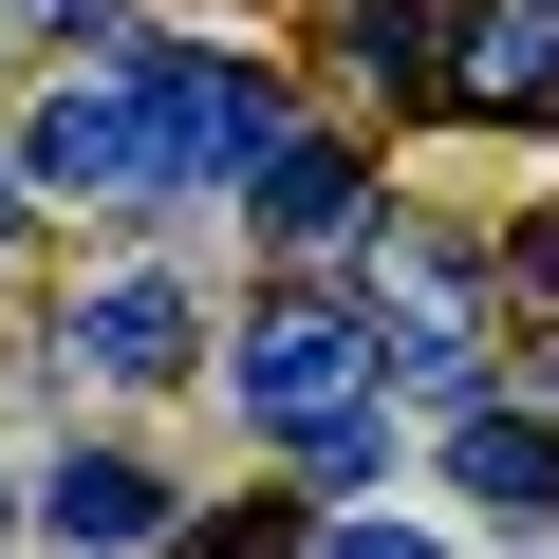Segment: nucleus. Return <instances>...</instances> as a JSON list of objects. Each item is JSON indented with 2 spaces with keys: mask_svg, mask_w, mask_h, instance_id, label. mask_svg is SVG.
Instances as JSON below:
<instances>
[{
  "mask_svg": "<svg viewBox=\"0 0 559 559\" xmlns=\"http://www.w3.org/2000/svg\"><path fill=\"white\" fill-rule=\"evenodd\" d=\"M224 392H242L280 448H318V429H355V411H373V318H336V299H261V318H242V355H224Z\"/></svg>",
  "mask_w": 559,
  "mask_h": 559,
  "instance_id": "nucleus-1",
  "label": "nucleus"
},
{
  "mask_svg": "<svg viewBox=\"0 0 559 559\" xmlns=\"http://www.w3.org/2000/svg\"><path fill=\"white\" fill-rule=\"evenodd\" d=\"M38 20H75V0H38Z\"/></svg>",
  "mask_w": 559,
  "mask_h": 559,
  "instance_id": "nucleus-14",
  "label": "nucleus"
},
{
  "mask_svg": "<svg viewBox=\"0 0 559 559\" xmlns=\"http://www.w3.org/2000/svg\"><path fill=\"white\" fill-rule=\"evenodd\" d=\"M448 38H466L448 0H355V20H336V57H355L373 94H448Z\"/></svg>",
  "mask_w": 559,
  "mask_h": 559,
  "instance_id": "nucleus-7",
  "label": "nucleus"
},
{
  "mask_svg": "<svg viewBox=\"0 0 559 559\" xmlns=\"http://www.w3.org/2000/svg\"><path fill=\"white\" fill-rule=\"evenodd\" d=\"M448 466H466V503H485V522H559V429H540V411H466V448H448Z\"/></svg>",
  "mask_w": 559,
  "mask_h": 559,
  "instance_id": "nucleus-6",
  "label": "nucleus"
},
{
  "mask_svg": "<svg viewBox=\"0 0 559 559\" xmlns=\"http://www.w3.org/2000/svg\"><path fill=\"white\" fill-rule=\"evenodd\" d=\"M187 559H318V540H299V503H224V522H205Z\"/></svg>",
  "mask_w": 559,
  "mask_h": 559,
  "instance_id": "nucleus-9",
  "label": "nucleus"
},
{
  "mask_svg": "<svg viewBox=\"0 0 559 559\" xmlns=\"http://www.w3.org/2000/svg\"><path fill=\"white\" fill-rule=\"evenodd\" d=\"M20 187H57V205H150V187H187V168H168V112L94 75V94H57V112L20 131Z\"/></svg>",
  "mask_w": 559,
  "mask_h": 559,
  "instance_id": "nucleus-2",
  "label": "nucleus"
},
{
  "mask_svg": "<svg viewBox=\"0 0 559 559\" xmlns=\"http://www.w3.org/2000/svg\"><path fill=\"white\" fill-rule=\"evenodd\" d=\"M38 540H75V559H131V540H168V485H150L131 448H75V466L38 485Z\"/></svg>",
  "mask_w": 559,
  "mask_h": 559,
  "instance_id": "nucleus-4",
  "label": "nucleus"
},
{
  "mask_svg": "<svg viewBox=\"0 0 559 559\" xmlns=\"http://www.w3.org/2000/svg\"><path fill=\"white\" fill-rule=\"evenodd\" d=\"M0 242H20V205H0Z\"/></svg>",
  "mask_w": 559,
  "mask_h": 559,
  "instance_id": "nucleus-15",
  "label": "nucleus"
},
{
  "mask_svg": "<svg viewBox=\"0 0 559 559\" xmlns=\"http://www.w3.org/2000/svg\"><path fill=\"white\" fill-rule=\"evenodd\" d=\"M559 94V0H485L448 38V112H540Z\"/></svg>",
  "mask_w": 559,
  "mask_h": 559,
  "instance_id": "nucleus-3",
  "label": "nucleus"
},
{
  "mask_svg": "<svg viewBox=\"0 0 559 559\" xmlns=\"http://www.w3.org/2000/svg\"><path fill=\"white\" fill-rule=\"evenodd\" d=\"M318 559H429V540H411V522H336Z\"/></svg>",
  "mask_w": 559,
  "mask_h": 559,
  "instance_id": "nucleus-11",
  "label": "nucleus"
},
{
  "mask_svg": "<svg viewBox=\"0 0 559 559\" xmlns=\"http://www.w3.org/2000/svg\"><path fill=\"white\" fill-rule=\"evenodd\" d=\"M540 429H559V336H540Z\"/></svg>",
  "mask_w": 559,
  "mask_h": 559,
  "instance_id": "nucleus-13",
  "label": "nucleus"
},
{
  "mask_svg": "<svg viewBox=\"0 0 559 559\" xmlns=\"http://www.w3.org/2000/svg\"><path fill=\"white\" fill-rule=\"evenodd\" d=\"M299 466H318V485H336V503H373V485H392V429H373V411H355V429H318V448H299Z\"/></svg>",
  "mask_w": 559,
  "mask_h": 559,
  "instance_id": "nucleus-10",
  "label": "nucleus"
},
{
  "mask_svg": "<svg viewBox=\"0 0 559 559\" xmlns=\"http://www.w3.org/2000/svg\"><path fill=\"white\" fill-rule=\"evenodd\" d=\"M57 355H75V373H112V392H150V373H187V299H168V280H94Z\"/></svg>",
  "mask_w": 559,
  "mask_h": 559,
  "instance_id": "nucleus-5",
  "label": "nucleus"
},
{
  "mask_svg": "<svg viewBox=\"0 0 559 559\" xmlns=\"http://www.w3.org/2000/svg\"><path fill=\"white\" fill-rule=\"evenodd\" d=\"M522 280H559V224H522Z\"/></svg>",
  "mask_w": 559,
  "mask_h": 559,
  "instance_id": "nucleus-12",
  "label": "nucleus"
},
{
  "mask_svg": "<svg viewBox=\"0 0 559 559\" xmlns=\"http://www.w3.org/2000/svg\"><path fill=\"white\" fill-rule=\"evenodd\" d=\"M242 205H261V242H336V224H355L373 187H355V150H280V168H261Z\"/></svg>",
  "mask_w": 559,
  "mask_h": 559,
  "instance_id": "nucleus-8",
  "label": "nucleus"
}]
</instances>
